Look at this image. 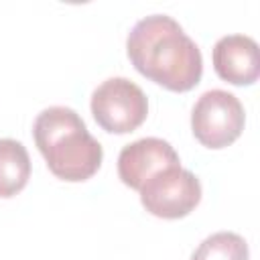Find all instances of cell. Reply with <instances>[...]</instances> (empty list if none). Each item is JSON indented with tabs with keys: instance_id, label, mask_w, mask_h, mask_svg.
I'll return each mask as SVG.
<instances>
[{
	"instance_id": "6da1fadb",
	"label": "cell",
	"mask_w": 260,
	"mask_h": 260,
	"mask_svg": "<svg viewBox=\"0 0 260 260\" xmlns=\"http://www.w3.org/2000/svg\"><path fill=\"white\" fill-rule=\"evenodd\" d=\"M126 53L140 75L171 91L193 89L203 73L199 47L167 14H150L138 20L128 35Z\"/></svg>"
},
{
	"instance_id": "7a4b0ae2",
	"label": "cell",
	"mask_w": 260,
	"mask_h": 260,
	"mask_svg": "<svg viewBox=\"0 0 260 260\" xmlns=\"http://www.w3.org/2000/svg\"><path fill=\"white\" fill-rule=\"evenodd\" d=\"M32 136L57 179L79 183L95 175L102 165V144L87 132L83 120L71 108L51 106L43 110L35 120Z\"/></svg>"
},
{
	"instance_id": "3957f363",
	"label": "cell",
	"mask_w": 260,
	"mask_h": 260,
	"mask_svg": "<svg viewBox=\"0 0 260 260\" xmlns=\"http://www.w3.org/2000/svg\"><path fill=\"white\" fill-rule=\"evenodd\" d=\"M246 114L240 100L225 89L205 91L193 106V136L207 148H223L240 138Z\"/></svg>"
},
{
	"instance_id": "277c9868",
	"label": "cell",
	"mask_w": 260,
	"mask_h": 260,
	"mask_svg": "<svg viewBox=\"0 0 260 260\" xmlns=\"http://www.w3.org/2000/svg\"><path fill=\"white\" fill-rule=\"evenodd\" d=\"M91 114L106 132L126 134L146 120L148 100L134 81L110 77L91 93Z\"/></svg>"
},
{
	"instance_id": "5b68a950",
	"label": "cell",
	"mask_w": 260,
	"mask_h": 260,
	"mask_svg": "<svg viewBox=\"0 0 260 260\" xmlns=\"http://www.w3.org/2000/svg\"><path fill=\"white\" fill-rule=\"evenodd\" d=\"M201 201L199 179L181 165L154 173L140 187V203L144 209L162 219H179L189 215Z\"/></svg>"
},
{
	"instance_id": "8992f818",
	"label": "cell",
	"mask_w": 260,
	"mask_h": 260,
	"mask_svg": "<svg viewBox=\"0 0 260 260\" xmlns=\"http://www.w3.org/2000/svg\"><path fill=\"white\" fill-rule=\"evenodd\" d=\"M181 165L175 148L162 138H140L132 144H126L118 154V177L130 189L140 191V187L154 173Z\"/></svg>"
},
{
	"instance_id": "52a82bcc",
	"label": "cell",
	"mask_w": 260,
	"mask_h": 260,
	"mask_svg": "<svg viewBox=\"0 0 260 260\" xmlns=\"http://www.w3.org/2000/svg\"><path fill=\"white\" fill-rule=\"evenodd\" d=\"M215 73L234 85H252L260 75L258 43L246 35H225L213 45Z\"/></svg>"
},
{
	"instance_id": "ba28073f",
	"label": "cell",
	"mask_w": 260,
	"mask_h": 260,
	"mask_svg": "<svg viewBox=\"0 0 260 260\" xmlns=\"http://www.w3.org/2000/svg\"><path fill=\"white\" fill-rule=\"evenodd\" d=\"M30 179V158L22 142L0 138V199L22 191Z\"/></svg>"
},
{
	"instance_id": "9c48e42d",
	"label": "cell",
	"mask_w": 260,
	"mask_h": 260,
	"mask_svg": "<svg viewBox=\"0 0 260 260\" xmlns=\"http://www.w3.org/2000/svg\"><path fill=\"white\" fill-rule=\"evenodd\" d=\"M191 260H248V244L234 232H217L197 246Z\"/></svg>"
}]
</instances>
